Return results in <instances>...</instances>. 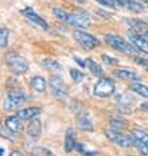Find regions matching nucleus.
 <instances>
[{
	"label": "nucleus",
	"instance_id": "f257e3e1",
	"mask_svg": "<svg viewBox=\"0 0 148 156\" xmlns=\"http://www.w3.org/2000/svg\"><path fill=\"white\" fill-rule=\"evenodd\" d=\"M53 15L58 20L67 23L72 27L76 28H89L90 27V20L86 16H81L77 13H69V12L62 9V8H53Z\"/></svg>",
	"mask_w": 148,
	"mask_h": 156
},
{
	"label": "nucleus",
	"instance_id": "f03ea898",
	"mask_svg": "<svg viewBox=\"0 0 148 156\" xmlns=\"http://www.w3.org/2000/svg\"><path fill=\"white\" fill-rule=\"evenodd\" d=\"M5 63L7 66L11 68V71H13L17 75H23L29 70V63L24 57H21L20 54L9 51L5 54Z\"/></svg>",
	"mask_w": 148,
	"mask_h": 156
},
{
	"label": "nucleus",
	"instance_id": "7ed1b4c3",
	"mask_svg": "<svg viewBox=\"0 0 148 156\" xmlns=\"http://www.w3.org/2000/svg\"><path fill=\"white\" fill-rule=\"evenodd\" d=\"M105 41L111 49L121 51V53H123V54H132L134 51L136 50L132 43L127 42L123 37L117 36V34H106Z\"/></svg>",
	"mask_w": 148,
	"mask_h": 156
},
{
	"label": "nucleus",
	"instance_id": "20e7f679",
	"mask_svg": "<svg viewBox=\"0 0 148 156\" xmlns=\"http://www.w3.org/2000/svg\"><path fill=\"white\" fill-rule=\"evenodd\" d=\"M115 92V83L109 77H101L93 88V94L100 98H107Z\"/></svg>",
	"mask_w": 148,
	"mask_h": 156
},
{
	"label": "nucleus",
	"instance_id": "39448f33",
	"mask_svg": "<svg viewBox=\"0 0 148 156\" xmlns=\"http://www.w3.org/2000/svg\"><path fill=\"white\" fill-rule=\"evenodd\" d=\"M106 136L109 140H111L113 143H115L117 146L123 147V148H129V147L135 146V139L132 135H126L117 129H109L106 130Z\"/></svg>",
	"mask_w": 148,
	"mask_h": 156
},
{
	"label": "nucleus",
	"instance_id": "423d86ee",
	"mask_svg": "<svg viewBox=\"0 0 148 156\" xmlns=\"http://www.w3.org/2000/svg\"><path fill=\"white\" fill-rule=\"evenodd\" d=\"M73 38L80 46H83L86 50H93L94 47L100 45V41L97 38L86 32H83V30H75L73 32Z\"/></svg>",
	"mask_w": 148,
	"mask_h": 156
},
{
	"label": "nucleus",
	"instance_id": "0eeeda50",
	"mask_svg": "<svg viewBox=\"0 0 148 156\" xmlns=\"http://www.w3.org/2000/svg\"><path fill=\"white\" fill-rule=\"evenodd\" d=\"M21 13H23L24 17H26V19H28L32 24L36 25V27L41 28V29H43V30H47V29H49V24H47V21L43 19V17H41L40 15H38L37 12L33 9V8H30V7L24 8V9L21 11Z\"/></svg>",
	"mask_w": 148,
	"mask_h": 156
},
{
	"label": "nucleus",
	"instance_id": "6e6552de",
	"mask_svg": "<svg viewBox=\"0 0 148 156\" xmlns=\"http://www.w3.org/2000/svg\"><path fill=\"white\" fill-rule=\"evenodd\" d=\"M50 89L53 96L56 98H66L68 96L67 85L63 83V80L59 76H54L50 80Z\"/></svg>",
	"mask_w": 148,
	"mask_h": 156
},
{
	"label": "nucleus",
	"instance_id": "1a4fd4ad",
	"mask_svg": "<svg viewBox=\"0 0 148 156\" xmlns=\"http://www.w3.org/2000/svg\"><path fill=\"white\" fill-rule=\"evenodd\" d=\"M25 100H26V94L21 90H17V89H13V90H9L7 94V100H5V109H15L23 104Z\"/></svg>",
	"mask_w": 148,
	"mask_h": 156
},
{
	"label": "nucleus",
	"instance_id": "9d476101",
	"mask_svg": "<svg viewBox=\"0 0 148 156\" xmlns=\"http://www.w3.org/2000/svg\"><path fill=\"white\" fill-rule=\"evenodd\" d=\"M127 34H129V38L131 41V43L135 46V49L144 54H148V40H146L140 33L135 32L132 29H130Z\"/></svg>",
	"mask_w": 148,
	"mask_h": 156
},
{
	"label": "nucleus",
	"instance_id": "9b49d317",
	"mask_svg": "<svg viewBox=\"0 0 148 156\" xmlns=\"http://www.w3.org/2000/svg\"><path fill=\"white\" fill-rule=\"evenodd\" d=\"M115 101L118 104L119 109L123 112V113H131V106L134 104V98L130 96L129 93H121L115 97Z\"/></svg>",
	"mask_w": 148,
	"mask_h": 156
},
{
	"label": "nucleus",
	"instance_id": "f8f14e48",
	"mask_svg": "<svg viewBox=\"0 0 148 156\" xmlns=\"http://www.w3.org/2000/svg\"><path fill=\"white\" fill-rule=\"evenodd\" d=\"M114 2L121 7L127 8L129 11L134 12V13H142L144 11V5L140 2H136V0H114Z\"/></svg>",
	"mask_w": 148,
	"mask_h": 156
},
{
	"label": "nucleus",
	"instance_id": "ddd939ff",
	"mask_svg": "<svg viewBox=\"0 0 148 156\" xmlns=\"http://www.w3.org/2000/svg\"><path fill=\"white\" fill-rule=\"evenodd\" d=\"M19 115H9L8 118L5 119V126L8 130H11L12 133H21L24 130V126H23V122Z\"/></svg>",
	"mask_w": 148,
	"mask_h": 156
},
{
	"label": "nucleus",
	"instance_id": "4468645a",
	"mask_svg": "<svg viewBox=\"0 0 148 156\" xmlns=\"http://www.w3.org/2000/svg\"><path fill=\"white\" fill-rule=\"evenodd\" d=\"M26 133H28V135L30 138H38V136H40L41 133H42V123H41V121L37 119V118L30 119V122H29L28 127H26Z\"/></svg>",
	"mask_w": 148,
	"mask_h": 156
},
{
	"label": "nucleus",
	"instance_id": "2eb2a0df",
	"mask_svg": "<svg viewBox=\"0 0 148 156\" xmlns=\"http://www.w3.org/2000/svg\"><path fill=\"white\" fill-rule=\"evenodd\" d=\"M41 112H42L41 108H25V109H20L17 112V115H19L21 119L28 121V119H33V118H36L37 115H40Z\"/></svg>",
	"mask_w": 148,
	"mask_h": 156
},
{
	"label": "nucleus",
	"instance_id": "dca6fc26",
	"mask_svg": "<svg viewBox=\"0 0 148 156\" xmlns=\"http://www.w3.org/2000/svg\"><path fill=\"white\" fill-rule=\"evenodd\" d=\"M76 138H75V133L73 130L69 127L66 133V136H64V151L66 152H71V151L75 150L76 147Z\"/></svg>",
	"mask_w": 148,
	"mask_h": 156
},
{
	"label": "nucleus",
	"instance_id": "f3484780",
	"mask_svg": "<svg viewBox=\"0 0 148 156\" xmlns=\"http://www.w3.org/2000/svg\"><path fill=\"white\" fill-rule=\"evenodd\" d=\"M77 123H79V127L81 130H85V131H93V125L90 122L89 117L86 115V113L84 112H80L79 114H77Z\"/></svg>",
	"mask_w": 148,
	"mask_h": 156
},
{
	"label": "nucleus",
	"instance_id": "a211bd4d",
	"mask_svg": "<svg viewBox=\"0 0 148 156\" xmlns=\"http://www.w3.org/2000/svg\"><path fill=\"white\" fill-rule=\"evenodd\" d=\"M114 75L122 80H139L140 79V76H139L136 72H134L132 70H126V68L114 71Z\"/></svg>",
	"mask_w": 148,
	"mask_h": 156
},
{
	"label": "nucleus",
	"instance_id": "6ab92c4d",
	"mask_svg": "<svg viewBox=\"0 0 148 156\" xmlns=\"http://www.w3.org/2000/svg\"><path fill=\"white\" fill-rule=\"evenodd\" d=\"M46 79L42 76H33L32 79H30V87H32V89L37 90V92H43V90L46 89Z\"/></svg>",
	"mask_w": 148,
	"mask_h": 156
},
{
	"label": "nucleus",
	"instance_id": "aec40b11",
	"mask_svg": "<svg viewBox=\"0 0 148 156\" xmlns=\"http://www.w3.org/2000/svg\"><path fill=\"white\" fill-rule=\"evenodd\" d=\"M85 67L93 73L94 76H102L104 75V70L97 62H94L92 58H86L85 59Z\"/></svg>",
	"mask_w": 148,
	"mask_h": 156
},
{
	"label": "nucleus",
	"instance_id": "412c9836",
	"mask_svg": "<svg viewBox=\"0 0 148 156\" xmlns=\"http://www.w3.org/2000/svg\"><path fill=\"white\" fill-rule=\"evenodd\" d=\"M126 23H127V25H130V29H132L138 33H142L148 29V23L143 20H126Z\"/></svg>",
	"mask_w": 148,
	"mask_h": 156
},
{
	"label": "nucleus",
	"instance_id": "4be33fe9",
	"mask_svg": "<svg viewBox=\"0 0 148 156\" xmlns=\"http://www.w3.org/2000/svg\"><path fill=\"white\" fill-rule=\"evenodd\" d=\"M131 135L134 136V139H136L139 142L144 143V144L148 146V131L147 130H143V129H134Z\"/></svg>",
	"mask_w": 148,
	"mask_h": 156
},
{
	"label": "nucleus",
	"instance_id": "5701e85b",
	"mask_svg": "<svg viewBox=\"0 0 148 156\" xmlns=\"http://www.w3.org/2000/svg\"><path fill=\"white\" fill-rule=\"evenodd\" d=\"M130 89L134 90L135 93H138L139 96L144 97V98H148V87L142 84V83H132Z\"/></svg>",
	"mask_w": 148,
	"mask_h": 156
},
{
	"label": "nucleus",
	"instance_id": "b1692460",
	"mask_svg": "<svg viewBox=\"0 0 148 156\" xmlns=\"http://www.w3.org/2000/svg\"><path fill=\"white\" fill-rule=\"evenodd\" d=\"M42 66L49 71H55V70H59L60 68V64L54 59H45L42 62Z\"/></svg>",
	"mask_w": 148,
	"mask_h": 156
},
{
	"label": "nucleus",
	"instance_id": "393cba45",
	"mask_svg": "<svg viewBox=\"0 0 148 156\" xmlns=\"http://www.w3.org/2000/svg\"><path fill=\"white\" fill-rule=\"evenodd\" d=\"M69 76L72 77V80L75 81V83H81L85 77L84 73L79 70H76V68H71V70H69Z\"/></svg>",
	"mask_w": 148,
	"mask_h": 156
},
{
	"label": "nucleus",
	"instance_id": "a878e982",
	"mask_svg": "<svg viewBox=\"0 0 148 156\" xmlns=\"http://www.w3.org/2000/svg\"><path fill=\"white\" fill-rule=\"evenodd\" d=\"M8 38H9V32L5 28H0V49L8 45Z\"/></svg>",
	"mask_w": 148,
	"mask_h": 156
},
{
	"label": "nucleus",
	"instance_id": "bb28decb",
	"mask_svg": "<svg viewBox=\"0 0 148 156\" xmlns=\"http://www.w3.org/2000/svg\"><path fill=\"white\" fill-rule=\"evenodd\" d=\"M135 147L139 150V152H140L143 156H148V146L147 144L135 139Z\"/></svg>",
	"mask_w": 148,
	"mask_h": 156
},
{
	"label": "nucleus",
	"instance_id": "cd10ccee",
	"mask_svg": "<svg viewBox=\"0 0 148 156\" xmlns=\"http://www.w3.org/2000/svg\"><path fill=\"white\" fill-rule=\"evenodd\" d=\"M101 58L104 59V62L107 63V64H117V63H118V59H115L113 57H109V55H106V54H102Z\"/></svg>",
	"mask_w": 148,
	"mask_h": 156
},
{
	"label": "nucleus",
	"instance_id": "c85d7f7f",
	"mask_svg": "<svg viewBox=\"0 0 148 156\" xmlns=\"http://www.w3.org/2000/svg\"><path fill=\"white\" fill-rule=\"evenodd\" d=\"M134 59H135V63L139 64V66H142V67H144L146 70L148 71V59H144V58H139V57L134 58Z\"/></svg>",
	"mask_w": 148,
	"mask_h": 156
},
{
	"label": "nucleus",
	"instance_id": "c756f323",
	"mask_svg": "<svg viewBox=\"0 0 148 156\" xmlns=\"http://www.w3.org/2000/svg\"><path fill=\"white\" fill-rule=\"evenodd\" d=\"M97 3H100L101 5L104 7H107V8H115V4H114V0H96Z\"/></svg>",
	"mask_w": 148,
	"mask_h": 156
},
{
	"label": "nucleus",
	"instance_id": "7c9ffc66",
	"mask_svg": "<svg viewBox=\"0 0 148 156\" xmlns=\"http://www.w3.org/2000/svg\"><path fill=\"white\" fill-rule=\"evenodd\" d=\"M111 127L117 129V130H122L125 127V123H122V121H117V119H111Z\"/></svg>",
	"mask_w": 148,
	"mask_h": 156
},
{
	"label": "nucleus",
	"instance_id": "2f4dec72",
	"mask_svg": "<svg viewBox=\"0 0 148 156\" xmlns=\"http://www.w3.org/2000/svg\"><path fill=\"white\" fill-rule=\"evenodd\" d=\"M73 60H75V62H77V63H79L81 67H85V59L83 60V59H81V58H79V57H73Z\"/></svg>",
	"mask_w": 148,
	"mask_h": 156
},
{
	"label": "nucleus",
	"instance_id": "473e14b6",
	"mask_svg": "<svg viewBox=\"0 0 148 156\" xmlns=\"http://www.w3.org/2000/svg\"><path fill=\"white\" fill-rule=\"evenodd\" d=\"M38 156H51V155H50V152H49V151H46V150H42L41 152L38 154Z\"/></svg>",
	"mask_w": 148,
	"mask_h": 156
},
{
	"label": "nucleus",
	"instance_id": "72a5a7b5",
	"mask_svg": "<svg viewBox=\"0 0 148 156\" xmlns=\"http://www.w3.org/2000/svg\"><path fill=\"white\" fill-rule=\"evenodd\" d=\"M142 109L146 112V113L148 114V102H144V104H142Z\"/></svg>",
	"mask_w": 148,
	"mask_h": 156
},
{
	"label": "nucleus",
	"instance_id": "f704fd0d",
	"mask_svg": "<svg viewBox=\"0 0 148 156\" xmlns=\"http://www.w3.org/2000/svg\"><path fill=\"white\" fill-rule=\"evenodd\" d=\"M9 156H23V154H21L20 151H13V152H12Z\"/></svg>",
	"mask_w": 148,
	"mask_h": 156
},
{
	"label": "nucleus",
	"instance_id": "c9c22d12",
	"mask_svg": "<svg viewBox=\"0 0 148 156\" xmlns=\"http://www.w3.org/2000/svg\"><path fill=\"white\" fill-rule=\"evenodd\" d=\"M140 34H142V36L146 38V40H148V29H147V30H144V32H142Z\"/></svg>",
	"mask_w": 148,
	"mask_h": 156
},
{
	"label": "nucleus",
	"instance_id": "e433bc0d",
	"mask_svg": "<svg viewBox=\"0 0 148 156\" xmlns=\"http://www.w3.org/2000/svg\"><path fill=\"white\" fill-rule=\"evenodd\" d=\"M140 3H143V4H146V5H148V0H139Z\"/></svg>",
	"mask_w": 148,
	"mask_h": 156
},
{
	"label": "nucleus",
	"instance_id": "4c0bfd02",
	"mask_svg": "<svg viewBox=\"0 0 148 156\" xmlns=\"http://www.w3.org/2000/svg\"><path fill=\"white\" fill-rule=\"evenodd\" d=\"M0 156H4V150L0 148Z\"/></svg>",
	"mask_w": 148,
	"mask_h": 156
},
{
	"label": "nucleus",
	"instance_id": "58836bf2",
	"mask_svg": "<svg viewBox=\"0 0 148 156\" xmlns=\"http://www.w3.org/2000/svg\"><path fill=\"white\" fill-rule=\"evenodd\" d=\"M84 156H97V154H94V155H84Z\"/></svg>",
	"mask_w": 148,
	"mask_h": 156
}]
</instances>
